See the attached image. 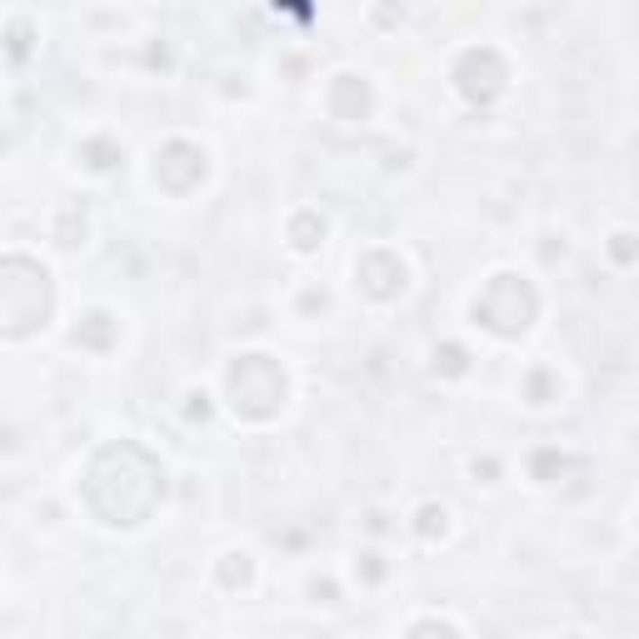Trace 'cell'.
I'll use <instances>...</instances> for the list:
<instances>
[{"label":"cell","instance_id":"cell-1","mask_svg":"<svg viewBox=\"0 0 639 639\" xmlns=\"http://www.w3.org/2000/svg\"><path fill=\"white\" fill-rule=\"evenodd\" d=\"M155 470H160V465H155L145 450H135V444H110V450H100V455L90 460V470H86L90 509H96L105 525H141V520H151L160 489H135L131 479H145V475H155Z\"/></svg>","mask_w":639,"mask_h":639},{"label":"cell","instance_id":"cell-2","mask_svg":"<svg viewBox=\"0 0 639 639\" xmlns=\"http://www.w3.org/2000/svg\"><path fill=\"white\" fill-rule=\"evenodd\" d=\"M230 395L245 415H270L275 405L285 400V379H270V385H255V355H245L235 370H230Z\"/></svg>","mask_w":639,"mask_h":639}]
</instances>
